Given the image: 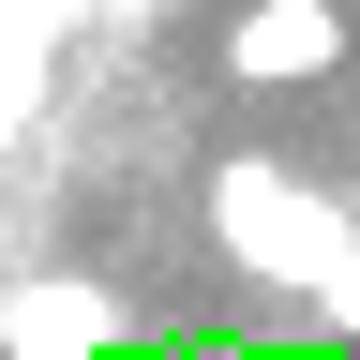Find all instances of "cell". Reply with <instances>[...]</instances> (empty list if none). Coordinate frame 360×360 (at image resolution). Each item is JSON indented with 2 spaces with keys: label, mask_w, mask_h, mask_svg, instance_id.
Here are the masks:
<instances>
[{
  "label": "cell",
  "mask_w": 360,
  "mask_h": 360,
  "mask_svg": "<svg viewBox=\"0 0 360 360\" xmlns=\"http://www.w3.org/2000/svg\"><path fill=\"white\" fill-rule=\"evenodd\" d=\"M210 240L240 255L270 300H300V315L360 285V210L330 180H300L285 150H210Z\"/></svg>",
  "instance_id": "cell-1"
},
{
  "label": "cell",
  "mask_w": 360,
  "mask_h": 360,
  "mask_svg": "<svg viewBox=\"0 0 360 360\" xmlns=\"http://www.w3.org/2000/svg\"><path fill=\"white\" fill-rule=\"evenodd\" d=\"M135 345V300L105 270H15L0 285V360H120Z\"/></svg>",
  "instance_id": "cell-2"
},
{
  "label": "cell",
  "mask_w": 360,
  "mask_h": 360,
  "mask_svg": "<svg viewBox=\"0 0 360 360\" xmlns=\"http://www.w3.org/2000/svg\"><path fill=\"white\" fill-rule=\"evenodd\" d=\"M345 60H360L345 0H240V15H225V75L240 90H330Z\"/></svg>",
  "instance_id": "cell-3"
}]
</instances>
